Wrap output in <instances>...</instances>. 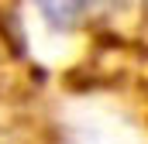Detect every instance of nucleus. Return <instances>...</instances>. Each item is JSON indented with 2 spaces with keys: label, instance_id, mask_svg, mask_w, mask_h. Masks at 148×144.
<instances>
[{
  "label": "nucleus",
  "instance_id": "nucleus-1",
  "mask_svg": "<svg viewBox=\"0 0 148 144\" xmlns=\"http://www.w3.org/2000/svg\"><path fill=\"white\" fill-rule=\"evenodd\" d=\"M103 3H110V0H41L45 14H48L55 24H76V21H83L86 14L100 10Z\"/></svg>",
  "mask_w": 148,
  "mask_h": 144
}]
</instances>
